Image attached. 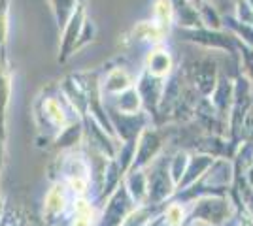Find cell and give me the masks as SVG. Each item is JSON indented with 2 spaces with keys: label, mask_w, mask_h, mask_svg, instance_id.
I'll list each match as a JSON object with an SVG mask.
<instances>
[{
  "label": "cell",
  "mask_w": 253,
  "mask_h": 226,
  "mask_svg": "<svg viewBox=\"0 0 253 226\" xmlns=\"http://www.w3.org/2000/svg\"><path fill=\"white\" fill-rule=\"evenodd\" d=\"M74 226H91V209L85 202H78V219Z\"/></svg>",
  "instance_id": "6da1fadb"
},
{
  "label": "cell",
  "mask_w": 253,
  "mask_h": 226,
  "mask_svg": "<svg viewBox=\"0 0 253 226\" xmlns=\"http://www.w3.org/2000/svg\"><path fill=\"white\" fill-rule=\"evenodd\" d=\"M45 108L49 109V115H51L57 123H63V113H61V109H59V106H57V102L49 100V102L45 104Z\"/></svg>",
  "instance_id": "277c9868"
},
{
  "label": "cell",
  "mask_w": 253,
  "mask_h": 226,
  "mask_svg": "<svg viewBox=\"0 0 253 226\" xmlns=\"http://www.w3.org/2000/svg\"><path fill=\"white\" fill-rule=\"evenodd\" d=\"M63 207V196L59 194V191H53L49 196H47V209L51 211H57Z\"/></svg>",
  "instance_id": "7a4b0ae2"
},
{
  "label": "cell",
  "mask_w": 253,
  "mask_h": 226,
  "mask_svg": "<svg viewBox=\"0 0 253 226\" xmlns=\"http://www.w3.org/2000/svg\"><path fill=\"white\" fill-rule=\"evenodd\" d=\"M181 217H183V211H181V207L179 205H172L169 209V219H170V225L176 226L181 221Z\"/></svg>",
  "instance_id": "3957f363"
}]
</instances>
